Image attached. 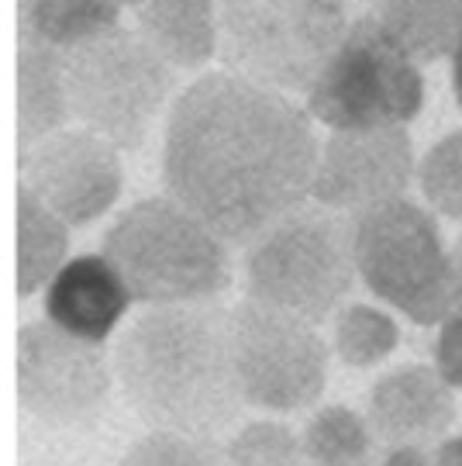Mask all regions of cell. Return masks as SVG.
Here are the masks:
<instances>
[{
	"label": "cell",
	"mask_w": 462,
	"mask_h": 466,
	"mask_svg": "<svg viewBox=\"0 0 462 466\" xmlns=\"http://www.w3.org/2000/svg\"><path fill=\"white\" fill-rule=\"evenodd\" d=\"M317 135L286 94L204 73L173 100L163 184L225 246H248L311 200Z\"/></svg>",
	"instance_id": "cell-1"
},
{
	"label": "cell",
	"mask_w": 462,
	"mask_h": 466,
	"mask_svg": "<svg viewBox=\"0 0 462 466\" xmlns=\"http://www.w3.org/2000/svg\"><path fill=\"white\" fill-rule=\"evenodd\" d=\"M111 370L128 404L156 432L215 442L242 415L228 311L215 304L146 308L117 339Z\"/></svg>",
	"instance_id": "cell-2"
},
{
	"label": "cell",
	"mask_w": 462,
	"mask_h": 466,
	"mask_svg": "<svg viewBox=\"0 0 462 466\" xmlns=\"http://www.w3.org/2000/svg\"><path fill=\"white\" fill-rule=\"evenodd\" d=\"M100 256L128 287L132 304H211L231 283L228 246L173 198L135 200L104 232Z\"/></svg>",
	"instance_id": "cell-3"
},
{
	"label": "cell",
	"mask_w": 462,
	"mask_h": 466,
	"mask_svg": "<svg viewBox=\"0 0 462 466\" xmlns=\"http://www.w3.org/2000/svg\"><path fill=\"white\" fill-rule=\"evenodd\" d=\"M348 21V0H221L217 56L231 76L276 94H304Z\"/></svg>",
	"instance_id": "cell-4"
},
{
	"label": "cell",
	"mask_w": 462,
	"mask_h": 466,
	"mask_svg": "<svg viewBox=\"0 0 462 466\" xmlns=\"http://www.w3.org/2000/svg\"><path fill=\"white\" fill-rule=\"evenodd\" d=\"M352 287V221L346 215L304 204L248 242L246 294L263 308L321 325Z\"/></svg>",
	"instance_id": "cell-5"
},
{
	"label": "cell",
	"mask_w": 462,
	"mask_h": 466,
	"mask_svg": "<svg viewBox=\"0 0 462 466\" xmlns=\"http://www.w3.org/2000/svg\"><path fill=\"white\" fill-rule=\"evenodd\" d=\"M63 80L69 117L117 152L142 149L173 97V69L125 25L63 52Z\"/></svg>",
	"instance_id": "cell-6"
},
{
	"label": "cell",
	"mask_w": 462,
	"mask_h": 466,
	"mask_svg": "<svg viewBox=\"0 0 462 466\" xmlns=\"http://www.w3.org/2000/svg\"><path fill=\"white\" fill-rule=\"evenodd\" d=\"M425 107V73L369 15L348 21L342 42L304 90V111L328 132L407 128Z\"/></svg>",
	"instance_id": "cell-7"
},
{
	"label": "cell",
	"mask_w": 462,
	"mask_h": 466,
	"mask_svg": "<svg viewBox=\"0 0 462 466\" xmlns=\"http://www.w3.org/2000/svg\"><path fill=\"white\" fill-rule=\"evenodd\" d=\"M348 221L356 277L373 298L414 325H438L456 308L448 249L428 208L397 198Z\"/></svg>",
	"instance_id": "cell-8"
},
{
	"label": "cell",
	"mask_w": 462,
	"mask_h": 466,
	"mask_svg": "<svg viewBox=\"0 0 462 466\" xmlns=\"http://www.w3.org/2000/svg\"><path fill=\"white\" fill-rule=\"evenodd\" d=\"M228 350L242 408L294 415L325 394L331 350L311 321L246 300L228 311Z\"/></svg>",
	"instance_id": "cell-9"
},
{
	"label": "cell",
	"mask_w": 462,
	"mask_h": 466,
	"mask_svg": "<svg viewBox=\"0 0 462 466\" xmlns=\"http://www.w3.org/2000/svg\"><path fill=\"white\" fill-rule=\"evenodd\" d=\"M17 404L42 425L73 429L107 408L115 370L104 346L59 332L55 325L28 321L17 332Z\"/></svg>",
	"instance_id": "cell-10"
},
{
	"label": "cell",
	"mask_w": 462,
	"mask_h": 466,
	"mask_svg": "<svg viewBox=\"0 0 462 466\" xmlns=\"http://www.w3.org/2000/svg\"><path fill=\"white\" fill-rule=\"evenodd\" d=\"M21 190L69 228L107 215L125 190L121 152L86 128H59L21 152Z\"/></svg>",
	"instance_id": "cell-11"
},
{
	"label": "cell",
	"mask_w": 462,
	"mask_h": 466,
	"mask_svg": "<svg viewBox=\"0 0 462 466\" xmlns=\"http://www.w3.org/2000/svg\"><path fill=\"white\" fill-rule=\"evenodd\" d=\"M414 169L417 163L407 128L331 132L317 146L311 198L325 211L356 218L387 200L407 198Z\"/></svg>",
	"instance_id": "cell-12"
},
{
	"label": "cell",
	"mask_w": 462,
	"mask_h": 466,
	"mask_svg": "<svg viewBox=\"0 0 462 466\" xmlns=\"http://www.w3.org/2000/svg\"><path fill=\"white\" fill-rule=\"evenodd\" d=\"M366 421L383 450L435 446L456 421V390L435 367H397L373 383L366 398Z\"/></svg>",
	"instance_id": "cell-13"
},
{
	"label": "cell",
	"mask_w": 462,
	"mask_h": 466,
	"mask_svg": "<svg viewBox=\"0 0 462 466\" xmlns=\"http://www.w3.org/2000/svg\"><path fill=\"white\" fill-rule=\"evenodd\" d=\"M42 294L45 321L94 346H104L132 308L128 287L100 252H83L66 259V267L52 277Z\"/></svg>",
	"instance_id": "cell-14"
},
{
	"label": "cell",
	"mask_w": 462,
	"mask_h": 466,
	"mask_svg": "<svg viewBox=\"0 0 462 466\" xmlns=\"http://www.w3.org/2000/svg\"><path fill=\"white\" fill-rule=\"evenodd\" d=\"M135 25L169 69H200L217 56V0H142Z\"/></svg>",
	"instance_id": "cell-15"
},
{
	"label": "cell",
	"mask_w": 462,
	"mask_h": 466,
	"mask_svg": "<svg viewBox=\"0 0 462 466\" xmlns=\"http://www.w3.org/2000/svg\"><path fill=\"white\" fill-rule=\"evenodd\" d=\"M69 104L63 52L17 28V146L21 152L66 128Z\"/></svg>",
	"instance_id": "cell-16"
},
{
	"label": "cell",
	"mask_w": 462,
	"mask_h": 466,
	"mask_svg": "<svg viewBox=\"0 0 462 466\" xmlns=\"http://www.w3.org/2000/svg\"><path fill=\"white\" fill-rule=\"evenodd\" d=\"M373 21L417 66L452 59L462 38V0H377Z\"/></svg>",
	"instance_id": "cell-17"
},
{
	"label": "cell",
	"mask_w": 462,
	"mask_h": 466,
	"mask_svg": "<svg viewBox=\"0 0 462 466\" xmlns=\"http://www.w3.org/2000/svg\"><path fill=\"white\" fill-rule=\"evenodd\" d=\"M69 259V225L52 215L45 204L17 187L15 211V273L17 298H35Z\"/></svg>",
	"instance_id": "cell-18"
},
{
	"label": "cell",
	"mask_w": 462,
	"mask_h": 466,
	"mask_svg": "<svg viewBox=\"0 0 462 466\" xmlns=\"http://www.w3.org/2000/svg\"><path fill=\"white\" fill-rule=\"evenodd\" d=\"M300 442H304L311 466H377L383 452L366 415L352 411L346 404L317 408L307 418Z\"/></svg>",
	"instance_id": "cell-19"
},
{
	"label": "cell",
	"mask_w": 462,
	"mask_h": 466,
	"mask_svg": "<svg viewBox=\"0 0 462 466\" xmlns=\"http://www.w3.org/2000/svg\"><path fill=\"white\" fill-rule=\"evenodd\" d=\"M121 25L117 0H28L21 4L17 28L32 32L38 42L66 52L86 38Z\"/></svg>",
	"instance_id": "cell-20"
},
{
	"label": "cell",
	"mask_w": 462,
	"mask_h": 466,
	"mask_svg": "<svg viewBox=\"0 0 462 466\" xmlns=\"http://www.w3.org/2000/svg\"><path fill=\"white\" fill-rule=\"evenodd\" d=\"M400 346V325L380 304H342L335 311L331 352L352 370L380 367Z\"/></svg>",
	"instance_id": "cell-21"
},
{
	"label": "cell",
	"mask_w": 462,
	"mask_h": 466,
	"mask_svg": "<svg viewBox=\"0 0 462 466\" xmlns=\"http://www.w3.org/2000/svg\"><path fill=\"white\" fill-rule=\"evenodd\" d=\"M217 466H311L300 432L286 421L259 418L248 421L217 452Z\"/></svg>",
	"instance_id": "cell-22"
},
{
	"label": "cell",
	"mask_w": 462,
	"mask_h": 466,
	"mask_svg": "<svg viewBox=\"0 0 462 466\" xmlns=\"http://www.w3.org/2000/svg\"><path fill=\"white\" fill-rule=\"evenodd\" d=\"M414 177L431 211L462 225V128L442 135L425 152Z\"/></svg>",
	"instance_id": "cell-23"
},
{
	"label": "cell",
	"mask_w": 462,
	"mask_h": 466,
	"mask_svg": "<svg viewBox=\"0 0 462 466\" xmlns=\"http://www.w3.org/2000/svg\"><path fill=\"white\" fill-rule=\"evenodd\" d=\"M117 466H217L215 442H204L194 435L156 432L135 439Z\"/></svg>",
	"instance_id": "cell-24"
},
{
	"label": "cell",
	"mask_w": 462,
	"mask_h": 466,
	"mask_svg": "<svg viewBox=\"0 0 462 466\" xmlns=\"http://www.w3.org/2000/svg\"><path fill=\"white\" fill-rule=\"evenodd\" d=\"M435 370H438V377H442L452 390H462V304L452 308V311L438 321Z\"/></svg>",
	"instance_id": "cell-25"
},
{
	"label": "cell",
	"mask_w": 462,
	"mask_h": 466,
	"mask_svg": "<svg viewBox=\"0 0 462 466\" xmlns=\"http://www.w3.org/2000/svg\"><path fill=\"white\" fill-rule=\"evenodd\" d=\"M377 466H435L431 463V446H394L383 450Z\"/></svg>",
	"instance_id": "cell-26"
},
{
	"label": "cell",
	"mask_w": 462,
	"mask_h": 466,
	"mask_svg": "<svg viewBox=\"0 0 462 466\" xmlns=\"http://www.w3.org/2000/svg\"><path fill=\"white\" fill-rule=\"evenodd\" d=\"M431 463L435 466H462V432L446 435L431 446Z\"/></svg>",
	"instance_id": "cell-27"
},
{
	"label": "cell",
	"mask_w": 462,
	"mask_h": 466,
	"mask_svg": "<svg viewBox=\"0 0 462 466\" xmlns=\"http://www.w3.org/2000/svg\"><path fill=\"white\" fill-rule=\"evenodd\" d=\"M448 277H452V298H456V308L462 304V232L456 238V246L448 249Z\"/></svg>",
	"instance_id": "cell-28"
},
{
	"label": "cell",
	"mask_w": 462,
	"mask_h": 466,
	"mask_svg": "<svg viewBox=\"0 0 462 466\" xmlns=\"http://www.w3.org/2000/svg\"><path fill=\"white\" fill-rule=\"evenodd\" d=\"M452 90H456V100L462 104V38L452 52Z\"/></svg>",
	"instance_id": "cell-29"
},
{
	"label": "cell",
	"mask_w": 462,
	"mask_h": 466,
	"mask_svg": "<svg viewBox=\"0 0 462 466\" xmlns=\"http://www.w3.org/2000/svg\"><path fill=\"white\" fill-rule=\"evenodd\" d=\"M117 4H121V7H138L142 0H117Z\"/></svg>",
	"instance_id": "cell-30"
},
{
	"label": "cell",
	"mask_w": 462,
	"mask_h": 466,
	"mask_svg": "<svg viewBox=\"0 0 462 466\" xmlns=\"http://www.w3.org/2000/svg\"><path fill=\"white\" fill-rule=\"evenodd\" d=\"M363 4H377V0H363Z\"/></svg>",
	"instance_id": "cell-31"
},
{
	"label": "cell",
	"mask_w": 462,
	"mask_h": 466,
	"mask_svg": "<svg viewBox=\"0 0 462 466\" xmlns=\"http://www.w3.org/2000/svg\"><path fill=\"white\" fill-rule=\"evenodd\" d=\"M21 4H28V0H21Z\"/></svg>",
	"instance_id": "cell-32"
}]
</instances>
